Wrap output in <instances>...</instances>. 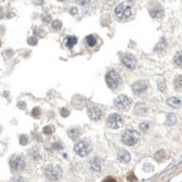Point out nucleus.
Segmentation results:
<instances>
[{
  "instance_id": "1",
  "label": "nucleus",
  "mask_w": 182,
  "mask_h": 182,
  "mask_svg": "<svg viewBox=\"0 0 182 182\" xmlns=\"http://www.w3.org/2000/svg\"><path fill=\"white\" fill-rule=\"evenodd\" d=\"M45 176L51 181H56L62 176V169L56 165H48L44 168Z\"/></svg>"
},
{
  "instance_id": "2",
  "label": "nucleus",
  "mask_w": 182,
  "mask_h": 182,
  "mask_svg": "<svg viewBox=\"0 0 182 182\" xmlns=\"http://www.w3.org/2000/svg\"><path fill=\"white\" fill-rule=\"evenodd\" d=\"M139 138V134L136 130H126L122 136V141L129 146H133L135 145Z\"/></svg>"
},
{
  "instance_id": "3",
  "label": "nucleus",
  "mask_w": 182,
  "mask_h": 182,
  "mask_svg": "<svg viewBox=\"0 0 182 182\" xmlns=\"http://www.w3.org/2000/svg\"><path fill=\"white\" fill-rule=\"evenodd\" d=\"M115 13L118 19L126 20L131 16V8L125 4H120L116 8Z\"/></svg>"
},
{
  "instance_id": "4",
  "label": "nucleus",
  "mask_w": 182,
  "mask_h": 182,
  "mask_svg": "<svg viewBox=\"0 0 182 182\" xmlns=\"http://www.w3.org/2000/svg\"><path fill=\"white\" fill-rule=\"evenodd\" d=\"M9 164H10V167L13 170L17 171V170H21L25 168L26 162H25V159L22 156L15 155L10 159Z\"/></svg>"
},
{
  "instance_id": "5",
  "label": "nucleus",
  "mask_w": 182,
  "mask_h": 182,
  "mask_svg": "<svg viewBox=\"0 0 182 182\" xmlns=\"http://www.w3.org/2000/svg\"><path fill=\"white\" fill-rule=\"evenodd\" d=\"M106 81L108 86L110 88H116L117 87V86L119 85L120 82V77L118 76V74L116 71H110L107 74L106 76Z\"/></svg>"
},
{
  "instance_id": "6",
  "label": "nucleus",
  "mask_w": 182,
  "mask_h": 182,
  "mask_svg": "<svg viewBox=\"0 0 182 182\" xmlns=\"http://www.w3.org/2000/svg\"><path fill=\"white\" fill-rule=\"evenodd\" d=\"M108 126L111 129H118L122 126V117L118 114H111L108 116L107 120Z\"/></svg>"
},
{
  "instance_id": "7",
  "label": "nucleus",
  "mask_w": 182,
  "mask_h": 182,
  "mask_svg": "<svg viewBox=\"0 0 182 182\" xmlns=\"http://www.w3.org/2000/svg\"><path fill=\"white\" fill-rule=\"evenodd\" d=\"M114 104L117 108L121 110H126L130 106V99L125 95H120L115 99Z\"/></svg>"
},
{
  "instance_id": "8",
  "label": "nucleus",
  "mask_w": 182,
  "mask_h": 182,
  "mask_svg": "<svg viewBox=\"0 0 182 182\" xmlns=\"http://www.w3.org/2000/svg\"><path fill=\"white\" fill-rule=\"evenodd\" d=\"M91 151V146L86 141H81L75 146V152L79 156H86Z\"/></svg>"
},
{
  "instance_id": "9",
  "label": "nucleus",
  "mask_w": 182,
  "mask_h": 182,
  "mask_svg": "<svg viewBox=\"0 0 182 182\" xmlns=\"http://www.w3.org/2000/svg\"><path fill=\"white\" fill-rule=\"evenodd\" d=\"M122 63L126 68H128L129 69H133L136 67V59L131 55H126L122 58Z\"/></svg>"
},
{
  "instance_id": "10",
  "label": "nucleus",
  "mask_w": 182,
  "mask_h": 182,
  "mask_svg": "<svg viewBox=\"0 0 182 182\" xmlns=\"http://www.w3.org/2000/svg\"><path fill=\"white\" fill-rule=\"evenodd\" d=\"M87 115H88V117L92 120H99L101 117V116H102V112H101V110L99 108L92 107V108H88Z\"/></svg>"
},
{
  "instance_id": "11",
  "label": "nucleus",
  "mask_w": 182,
  "mask_h": 182,
  "mask_svg": "<svg viewBox=\"0 0 182 182\" xmlns=\"http://www.w3.org/2000/svg\"><path fill=\"white\" fill-rule=\"evenodd\" d=\"M147 82L144 81V80L137 81V82L133 85V86H132V88H133V90H134V92L137 93V94H140V93L144 92V91L147 89Z\"/></svg>"
},
{
  "instance_id": "12",
  "label": "nucleus",
  "mask_w": 182,
  "mask_h": 182,
  "mask_svg": "<svg viewBox=\"0 0 182 182\" xmlns=\"http://www.w3.org/2000/svg\"><path fill=\"white\" fill-rule=\"evenodd\" d=\"M117 159L121 163H128L130 160V154L125 149H120L117 153Z\"/></svg>"
},
{
  "instance_id": "13",
  "label": "nucleus",
  "mask_w": 182,
  "mask_h": 182,
  "mask_svg": "<svg viewBox=\"0 0 182 182\" xmlns=\"http://www.w3.org/2000/svg\"><path fill=\"white\" fill-rule=\"evenodd\" d=\"M91 168L95 171H100L101 170V159L99 158H95L91 161Z\"/></svg>"
},
{
  "instance_id": "14",
  "label": "nucleus",
  "mask_w": 182,
  "mask_h": 182,
  "mask_svg": "<svg viewBox=\"0 0 182 182\" xmlns=\"http://www.w3.org/2000/svg\"><path fill=\"white\" fill-rule=\"evenodd\" d=\"M167 102L170 107L173 108H178L181 104V100L177 98H169Z\"/></svg>"
},
{
  "instance_id": "15",
  "label": "nucleus",
  "mask_w": 182,
  "mask_h": 182,
  "mask_svg": "<svg viewBox=\"0 0 182 182\" xmlns=\"http://www.w3.org/2000/svg\"><path fill=\"white\" fill-rule=\"evenodd\" d=\"M174 86L176 90L177 91H182V76L178 75L175 77L174 80Z\"/></svg>"
},
{
  "instance_id": "16",
  "label": "nucleus",
  "mask_w": 182,
  "mask_h": 182,
  "mask_svg": "<svg viewBox=\"0 0 182 182\" xmlns=\"http://www.w3.org/2000/svg\"><path fill=\"white\" fill-rule=\"evenodd\" d=\"M177 122V117L174 114H169L167 117L166 124L168 126H174Z\"/></svg>"
},
{
  "instance_id": "17",
  "label": "nucleus",
  "mask_w": 182,
  "mask_h": 182,
  "mask_svg": "<svg viewBox=\"0 0 182 182\" xmlns=\"http://www.w3.org/2000/svg\"><path fill=\"white\" fill-rule=\"evenodd\" d=\"M77 38L76 37H68L67 38V42H66V45L69 48H72L76 44H77Z\"/></svg>"
},
{
  "instance_id": "18",
  "label": "nucleus",
  "mask_w": 182,
  "mask_h": 182,
  "mask_svg": "<svg viewBox=\"0 0 182 182\" xmlns=\"http://www.w3.org/2000/svg\"><path fill=\"white\" fill-rule=\"evenodd\" d=\"M174 62L177 66L182 67V51H178L176 53V55L174 56Z\"/></svg>"
},
{
  "instance_id": "19",
  "label": "nucleus",
  "mask_w": 182,
  "mask_h": 182,
  "mask_svg": "<svg viewBox=\"0 0 182 182\" xmlns=\"http://www.w3.org/2000/svg\"><path fill=\"white\" fill-rule=\"evenodd\" d=\"M68 136L71 139H77L79 136V131L77 129H72L68 131Z\"/></svg>"
},
{
  "instance_id": "20",
  "label": "nucleus",
  "mask_w": 182,
  "mask_h": 182,
  "mask_svg": "<svg viewBox=\"0 0 182 182\" xmlns=\"http://www.w3.org/2000/svg\"><path fill=\"white\" fill-rule=\"evenodd\" d=\"M86 43H87V45H88L89 47H94V46L96 45V43H97V39H96L95 37L92 36V35L87 36L86 38Z\"/></svg>"
},
{
  "instance_id": "21",
  "label": "nucleus",
  "mask_w": 182,
  "mask_h": 182,
  "mask_svg": "<svg viewBox=\"0 0 182 182\" xmlns=\"http://www.w3.org/2000/svg\"><path fill=\"white\" fill-rule=\"evenodd\" d=\"M150 15L152 17H160L163 16V11L161 9H156L150 12Z\"/></svg>"
},
{
  "instance_id": "22",
  "label": "nucleus",
  "mask_w": 182,
  "mask_h": 182,
  "mask_svg": "<svg viewBox=\"0 0 182 182\" xmlns=\"http://www.w3.org/2000/svg\"><path fill=\"white\" fill-rule=\"evenodd\" d=\"M52 27H53L54 29H59L60 27H61V22L58 21V20L53 21V23H52Z\"/></svg>"
},
{
  "instance_id": "23",
  "label": "nucleus",
  "mask_w": 182,
  "mask_h": 182,
  "mask_svg": "<svg viewBox=\"0 0 182 182\" xmlns=\"http://www.w3.org/2000/svg\"><path fill=\"white\" fill-rule=\"evenodd\" d=\"M158 85H159V89L160 91H164V90H165V88H166V82H165L164 79L160 80Z\"/></svg>"
},
{
  "instance_id": "24",
  "label": "nucleus",
  "mask_w": 182,
  "mask_h": 182,
  "mask_svg": "<svg viewBox=\"0 0 182 182\" xmlns=\"http://www.w3.org/2000/svg\"><path fill=\"white\" fill-rule=\"evenodd\" d=\"M40 115V109L38 108H35L32 111V116L34 117H38V116Z\"/></svg>"
},
{
  "instance_id": "25",
  "label": "nucleus",
  "mask_w": 182,
  "mask_h": 182,
  "mask_svg": "<svg viewBox=\"0 0 182 182\" xmlns=\"http://www.w3.org/2000/svg\"><path fill=\"white\" fill-rule=\"evenodd\" d=\"M20 144L21 145H26L27 144V137L26 135H22L20 137Z\"/></svg>"
},
{
  "instance_id": "26",
  "label": "nucleus",
  "mask_w": 182,
  "mask_h": 182,
  "mask_svg": "<svg viewBox=\"0 0 182 182\" xmlns=\"http://www.w3.org/2000/svg\"><path fill=\"white\" fill-rule=\"evenodd\" d=\"M128 179L129 180V181H134V182H136L137 181V177H135V175L133 174V173H130L129 176H128Z\"/></svg>"
},
{
  "instance_id": "27",
  "label": "nucleus",
  "mask_w": 182,
  "mask_h": 182,
  "mask_svg": "<svg viewBox=\"0 0 182 182\" xmlns=\"http://www.w3.org/2000/svg\"><path fill=\"white\" fill-rule=\"evenodd\" d=\"M37 43H38V40H37V38H30L28 39V44H30V45L34 46V45H36Z\"/></svg>"
},
{
  "instance_id": "28",
  "label": "nucleus",
  "mask_w": 182,
  "mask_h": 182,
  "mask_svg": "<svg viewBox=\"0 0 182 182\" xmlns=\"http://www.w3.org/2000/svg\"><path fill=\"white\" fill-rule=\"evenodd\" d=\"M60 113H61V115H62L63 117H65L69 115V112H68V110L67 108H62L61 111H60Z\"/></svg>"
},
{
  "instance_id": "29",
  "label": "nucleus",
  "mask_w": 182,
  "mask_h": 182,
  "mask_svg": "<svg viewBox=\"0 0 182 182\" xmlns=\"http://www.w3.org/2000/svg\"><path fill=\"white\" fill-rule=\"evenodd\" d=\"M89 2V0H77V3L80 6H85Z\"/></svg>"
},
{
  "instance_id": "30",
  "label": "nucleus",
  "mask_w": 182,
  "mask_h": 182,
  "mask_svg": "<svg viewBox=\"0 0 182 182\" xmlns=\"http://www.w3.org/2000/svg\"><path fill=\"white\" fill-rule=\"evenodd\" d=\"M147 129H148V124H147V123H142V124L140 125V129H141L142 131H146Z\"/></svg>"
},
{
  "instance_id": "31",
  "label": "nucleus",
  "mask_w": 182,
  "mask_h": 182,
  "mask_svg": "<svg viewBox=\"0 0 182 182\" xmlns=\"http://www.w3.org/2000/svg\"><path fill=\"white\" fill-rule=\"evenodd\" d=\"M44 132H45L46 134L49 135V134L52 133V129H51V128H50L49 126H47V127L44 128Z\"/></svg>"
},
{
  "instance_id": "32",
  "label": "nucleus",
  "mask_w": 182,
  "mask_h": 182,
  "mask_svg": "<svg viewBox=\"0 0 182 182\" xmlns=\"http://www.w3.org/2000/svg\"><path fill=\"white\" fill-rule=\"evenodd\" d=\"M11 182H24V179L21 177H17L13 178Z\"/></svg>"
},
{
  "instance_id": "33",
  "label": "nucleus",
  "mask_w": 182,
  "mask_h": 182,
  "mask_svg": "<svg viewBox=\"0 0 182 182\" xmlns=\"http://www.w3.org/2000/svg\"><path fill=\"white\" fill-rule=\"evenodd\" d=\"M18 108L21 109H25L26 108V103L25 102H18Z\"/></svg>"
},
{
  "instance_id": "34",
  "label": "nucleus",
  "mask_w": 182,
  "mask_h": 182,
  "mask_svg": "<svg viewBox=\"0 0 182 182\" xmlns=\"http://www.w3.org/2000/svg\"><path fill=\"white\" fill-rule=\"evenodd\" d=\"M103 182H116V179L113 178V177H107Z\"/></svg>"
},
{
  "instance_id": "35",
  "label": "nucleus",
  "mask_w": 182,
  "mask_h": 182,
  "mask_svg": "<svg viewBox=\"0 0 182 182\" xmlns=\"http://www.w3.org/2000/svg\"><path fill=\"white\" fill-rule=\"evenodd\" d=\"M77 12V8H72V10H71V13H72V14H76Z\"/></svg>"
},
{
  "instance_id": "36",
  "label": "nucleus",
  "mask_w": 182,
  "mask_h": 182,
  "mask_svg": "<svg viewBox=\"0 0 182 182\" xmlns=\"http://www.w3.org/2000/svg\"><path fill=\"white\" fill-rule=\"evenodd\" d=\"M59 1H66V0H59Z\"/></svg>"
},
{
  "instance_id": "37",
  "label": "nucleus",
  "mask_w": 182,
  "mask_h": 182,
  "mask_svg": "<svg viewBox=\"0 0 182 182\" xmlns=\"http://www.w3.org/2000/svg\"><path fill=\"white\" fill-rule=\"evenodd\" d=\"M0 46H1V41H0Z\"/></svg>"
},
{
  "instance_id": "38",
  "label": "nucleus",
  "mask_w": 182,
  "mask_h": 182,
  "mask_svg": "<svg viewBox=\"0 0 182 182\" xmlns=\"http://www.w3.org/2000/svg\"><path fill=\"white\" fill-rule=\"evenodd\" d=\"M129 1H132V0H129Z\"/></svg>"
}]
</instances>
